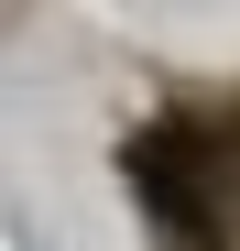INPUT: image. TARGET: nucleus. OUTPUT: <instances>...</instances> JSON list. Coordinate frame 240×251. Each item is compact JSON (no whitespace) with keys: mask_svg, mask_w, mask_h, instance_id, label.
Listing matches in <instances>:
<instances>
[{"mask_svg":"<svg viewBox=\"0 0 240 251\" xmlns=\"http://www.w3.org/2000/svg\"><path fill=\"white\" fill-rule=\"evenodd\" d=\"M120 175H131V197L164 219L186 251H208L218 240V153L196 142V131H131V153H120Z\"/></svg>","mask_w":240,"mask_h":251,"instance_id":"obj_1","label":"nucleus"}]
</instances>
